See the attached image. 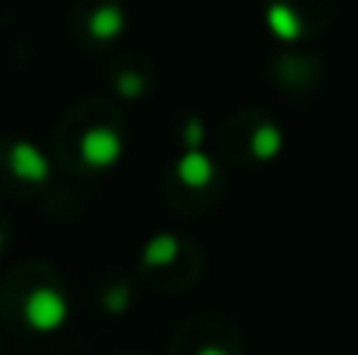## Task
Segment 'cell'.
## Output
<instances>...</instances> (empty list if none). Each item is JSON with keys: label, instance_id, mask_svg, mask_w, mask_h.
<instances>
[{"label": "cell", "instance_id": "9", "mask_svg": "<svg viewBox=\"0 0 358 355\" xmlns=\"http://www.w3.org/2000/svg\"><path fill=\"white\" fill-rule=\"evenodd\" d=\"M117 88H120V94H123V98H138V94L145 92V79L136 73V69H129V73L120 75Z\"/></svg>", "mask_w": 358, "mask_h": 355}, {"label": "cell", "instance_id": "13", "mask_svg": "<svg viewBox=\"0 0 358 355\" xmlns=\"http://www.w3.org/2000/svg\"><path fill=\"white\" fill-rule=\"evenodd\" d=\"M0 245H3V233H0Z\"/></svg>", "mask_w": 358, "mask_h": 355}, {"label": "cell", "instance_id": "6", "mask_svg": "<svg viewBox=\"0 0 358 355\" xmlns=\"http://www.w3.org/2000/svg\"><path fill=\"white\" fill-rule=\"evenodd\" d=\"M267 29H271L280 41H296V38L302 35V22H299V16L286 3H273L271 10H267Z\"/></svg>", "mask_w": 358, "mask_h": 355}, {"label": "cell", "instance_id": "2", "mask_svg": "<svg viewBox=\"0 0 358 355\" xmlns=\"http://www.w3.org/2000/svg\"><path fill=\"white\" fill-rule=\"evenodd\" d=\"M79 157L92 170L113 167L123 157V136L110 126H92V129H85V136L79 142Z\"/></svg>", "mask_w": 358, "mask_h": 355}, {"label": "cell", "instance_id": "3", "mask_svg": "<svg viewBox=\"0 0 358 355\" xmlns=\"http://www.w3.org/2000/svg\"><path fill=\"white\" fill-rule=\"evenodd\" d=\"M6 164H10V173L22 182H48L50 176V161L44 157V151L31 142H13L10 154H6Z\"/></svg>", "mask_w": 358, "mask_h": 355}, {"label": "cell", "instance_id": "7", "mask_svg": "<svg viewBox=\"0 0 358 355\" xmlns=\"http://www.w3.org/2000/svg\"><path fill=\"white\" fill-rule=\"evenodd\" d=\"M283 148V132L277 129L273 123H261L258 129L252 132V154L258 161H273Z\"/></svg>", "mask_w": 358, "mask_h": 355}, {"label": "cell", "instance_id": "5", "mask_svg": "<svg viewBox=\"0 0 358 355\" xmlns=\"http://www.w3.org/2000/svg\"><path fill=\"white\" fill-rule=\"evenodd\" d=\"M126 29V13L113 3H101L98 10L88 16V31H92L98 41H113L120 38Z\"/></svg>", "mask_w": 358, "mask_h": 355}, {"label": "cell", "instance_id": "8", "mask_svg": "<svg viewBox=\"0 0 358 355\" xmlns=\"http://www.w3.org/2000/svg\"><path fill=\"white\" fill-rule=\"evenodd\" d=\"M176 255H179L176 236L161 233V236H155L148 245H145V258H142V261L148 264V268H167V264L176 261Z\"/></svg>", "mask_w": 358, "mask_h": 355}, {"label": "cell", "instance_id": "12", "mask_svg": "<svg viewBox=\"0 0 358 355\" xmlns=\"http://www.w3.org/2000/svg\"><path fill=\"white\" fill-rule=\"evenodd\" d=\"M195 355H229L227 349H220V346H201Z\"/></svg>", "mask_w": 358, "mask_h": 355}, {"label": "cell", "instance_id": "11", "mask_svg": "<svg viewBox=\"0 0 358 355\" xmlns=\"http://www.w3.org/2000/svg\"><path fill=\"white\" fill-rule=\"evenodd\" d=\"M126 305H129V293H126V289H110V293L104 296V308H107V312H123Z\"/></svg>", "mask_w": 358, "mask_h": 355}, {"label": "cell", "instance_id": "10", "mask_svg": "<svg viewBox=\"0 0 358 355\" xmlns=\"http://www.w3.org/2000/svg\"><path fill=\"white\" fill-rule=\"evenodd\" d=\"M182 142L189 145V148H198V145L204 142V123L198 117H192L189 123H185V129H182Z\"/></svg>", "mask_w": 358, "mask_h": 355}, {"label": "cell", "instance_id": "1", "mask_svg": "<svg viewBox=\"0 0 358 355\" xmlns=\"http://www.w3.org/2000/svg\"><path fill=\"white\" fill-rule=\"evenodd\" d=\"M22 314H25V321H29L31 331L54 333L66 324L69 305H66V299H63V293H57V289H50V287H38L25 296Z\"/></svg>", "mask_w": 358, "mask_h": 355}, {"label": "cell", "instance_id": "4", "mask_svg": "<svg viewBox=\"0 0 358 355\" xmlns=\"http://www.w3.org/2000/svg\"><path fill=\"white\" fill-rule=\"evenodd\" d=\"M176 176L185 189H204L210 180H214V161H210L204 151L189 148L176 161Z\"/></svg>", "mask_w": 358, "mask_h": 355}]
</instances>
